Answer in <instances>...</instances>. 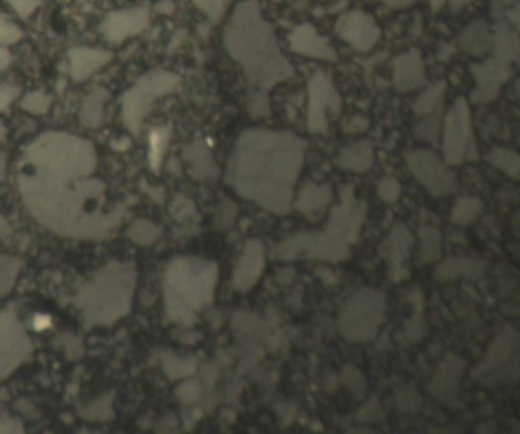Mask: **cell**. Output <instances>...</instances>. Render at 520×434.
<instances>
[{
  "label": "cell",
  "mask_w": 520,
  "mask_h": 434,
  "mask_svg": "<svg viewBox=\"0 0 520 434\" xmlns=\"http://www.w3.org/2000/svg\"><path fill=\"white\" fill-rule=\"evenodd\" d=\"M180 77L174 72L156 69L142 75L122 98V118L133 134H139L143 118L156 99L179 87Z\"/></svg>",
  "instance_id": "obj_6"
},
{
  "label": "cell",
  "mask_w": 520,
  "mask_h": 434,
  "mask_svg": "<svg viewBox=\"0 0 520 434\" xmlns=\"http://www.w3.org/2000/svg\"><path fill=\"white\" fill-rule=\"evenodd\" d=\"M5 2L20 18H28L40 6L41 0H5Z\"/></svg>",
  "instance_id": "obj_44"
},
{
  "label": "cell",
  "mask_w": 520,
  "mask_h": 434,
  "mask_svg": "<svg viewBox=\"0 0 520 434\" xmlns=\"http://www.w3.org/2000/svg\"><path fill=\"white\" fill-rule=\"evenodd\" d=\"M447 89L445 81L435 82L424 93H421L413 102V113L417 116H428L436 110H441V104L444 99V93Z\"/></svg>",
  "instance_id": "obj_31"
},
{
  "label": "cell",
  "mask_w": 520,
  "mask_h": 434,
  "mask_svg": "<svg viewBox=\"0 0 520 434\" xmlns=\"http://www.w3.org/2000/svg\"><path fill=\"white\" fill-rule=\"evenodd\" d=\"M29 352V338L18 325L16 315L0 314V378L11 374L28 358Z\"/></svg>",
  "instance_id": "obj_14"
},
{
  "label": "cell",
  "mask_w": 520,
  "mask_h": 434,
  "mask_svg": "<svg viewBox=\"0 0 520 434\" xmlns=\"http://www.w3.org/2000/svg\"><path fill=\"white\" fill-rule=\"evenodd\" d=\"M109 98V93L104 89L93 90L89 97L86 98L85 104L81 107L80 119L82 125L90 126V129H95L99 126L104 119V104H106Z\"/></svg>",
  "instance_id": "obj_30"
},
{
  "label": "cell",
  "mask_w": 520,
  "mask_h": 434,
  "mask_svg": "<svg viewBox=\"0 0 520 434\" xmlns=\"http://www.w3.org/2000/svg\"><path fill=\"white\" fill-rule=\"evenodd\" d=\"M342 203L331 210L327 224V234L337 238L339 241L352 242L363 224L367 214V206L354 195V186L347 185L340 189Z\"/></svg>",
  "instance_id": "obj_13"
},
{
  "label": "cell",
  "mask_w": 520,
  "mask_h": 434,
  "mask_svg": "<svg viewBox=\"0 0 520 434\" xmlns=\"http://www.w3.org/2000/svg\"><path fill=\"white\" fill-rule=\"evenodd\" d=\"M342 381L356 396L362 395L367 389V381L363 374L354 366H347L342 374Z\"/></svg>",
  "instance_id": "obj_38"
},
{
  "label": "cell",
  "mask_w": 520,
  "mask_h": 434,
  "mask_svg": "<svg viewBox=\"0 0 520 434\" xmlns=\"http://www.w3.org/2000/svg\"><path fill=\"white\" fill-rule=\"evenodd\" d=\"M185 157L186 161L191 163L193 175L197 180L211 178L218 174V168L217 163L214 162V157L210 151V148H207L206 143H203L202 141H197L190 146H186Z\"/></svg>",
  "instance_id": "obj_29"
},
{
  "label": "cell",
  "mask_w": 520,
  "mask_h": 434,
  "mask_svg": "<svg viewBox=\"0 0 520 434\" xmlns=\"http://www.w3.org/2000/svg\"><path fill=\"white\" fill-rule=\"evenodd\" d=\"M307 142L284 130L249 129L235 142L226 183L244 200L275 215L292 209Z\"/></svg>",
  "instance_id": "obj_2"
},
{
  "label": "cell",
  "mask_w": 520,
  "mask_h": 434,
  "mask_svg": "<svg viewBox=\"0 0 520 434\" xmlns=\"http://www.w3.org/2000/svg\"><path fill=\"white\" fill-rule=\"evenodd\" d=\"M112 52L98 48H74L69 50L70 77L81 82L90 78L112 61Z\"/></svg>",
  "instance_id": "obj_23"
},
{
  "label": "cell",
  "mask_w": 520,
  "mask_h": 434,
  "mask_svg": "<svg viewBox=\"0 0 520 434\" xmlns=\"http://www.w3.org/2000/svg\"><path fill=\"white\" fill-rule=\"evenodd\" d=\"M386 314V298L376 288L357 291L339 313V331L351 343H367L379 334Z\"/></svg>",
  "instance_id": "obj_5"
},
{
  "label": "cell",
  "mask_w": 520,
  "mask_h": 434,
  "mask_svg": "<svg viewBox=\"0 0 520 434\" xmlns=\"http://www.w3.org/2000/svg\"><path fill=\"white\" fill-rule=\"evenodd\" d=\"M440 124H441V110H436L426 116L423 121H420L417 125H415L413 133L420 141L433 143V142H436V139H438Z\"/></svg>",
  "instance_id": "obj_35"
},
{
  "label": "cell",
  "mask_w": 520,
  "mask_h": 434,
  "mask_svg": "<svg viewBox=\"0 0 520 434\" xmlns=\"http://www.w3.org/2000/svg\"><path fill=\"white\" fill-rule=\"evenodd\" d=\"M336 34L357 52H369L379 43L381 31L369 14L350 11L336 23Z\"/></svg>",
  "instance_id": "obj_15"
},
{
  "label": "cell",
  "mask_w": 520,
  "mask_h": 434,
  "mask_svg": "<svg viewBox=\"0 0 520 434\" xmlns=\"http://www.w3.org/2000/svg\"><path fill=\"white\" fill-rule=\"evenodd\" d=\"M470 69L476 81V89L472 94V101L475 104L493 101L513 72L509 63L499 60L494 55L484 63H480V65H472Z\"/></svg>",
  "instance_id": "obj_17"
},
{
  "label": "cell",
  "mask_w": 520,
  "mask_h": 434,
  "mask_svg": "<svg viewBox=\"0 0 520 434\" xmlns=\"http://www.w3.org/2000/svg\"><path fill=\"white\" fill-rule=\"evenodd\" d=\"M131 270L126 266H113L107 268V271H104L82 293V298H85L82 308L86 311V317L97 323H110L118 320V317L124 313L113 303V300H110V294H131Z\"/></svg>",
  "instance_id": "obj_7"
},
{
  "label": "cell",
  "mask_w": 520,
  "mask_h": 434,
  "mask_svg": "<svg viewBox=\"0 0 520 434\" xmlns=\"http://www.w3.org/2000/svg\"><path fill=\"white\" fill-rule=\"evenodd\" d=\"M50 105V98L43 92H31L22 101V107L34 114H43L48 112Z\"/></svg>",
  "instance_id": "obj_39"
},
{
  "label": "cell",
  "mask_w": 520,
  "mask_h": 434,
  "mask_svg": "<svg viewBox=\"0 0 520 434\" xmlns=\"http://www.w3.org/2000/svg\"><path fill=\"white\" fill-rule=\"evenodd\" d=\"M487 271V262L477 258H450L436 267L433 276L441 282L456 279H480Z\"/></svg>",
  "instance_id": "obj_24"
},
{
  "label": "cell",
  "mask_w": 520,
  "mask_h": 434,
  "mask_svg": "<svg viewBox=\"0 0 520 434\" xmlns=\"http://www.w3.org/2000/svg\"><path fill=\"white\" fill-rule=\"evenodd\" d=\"M288 46L295 54L304 55L315 60H324L335 63L337 61V52L330 45V41L322 37L318 29L310 25L303 23L296 26L288 36Z\"/></svg>",
  "instance_id": "obj_20"
},
{
  "label": "cell",
  "mask_w": 520,
  "mask_h": 434,
  "mask_svg": "<svg viewBox=\"0 0 520 434\" xmlns=\"http://www.w3.org/2000/svg\"><path fill=\"white\" fill-rule=\"evenodd\" d=\"M337 166L343 171L356 174L367 173L374 163V148L369 141H359L342 150L337 161Z\"/></svg>",
  "instance_id": "obj_26"
},
{
  "label": "cell",
  "mask_w": 520,
  "mask_h": 434,
  "mask_svg": "<svg viewBox=\"0 0 520 434\" xmlns=\"http://www.w3.org/2000/svg\"><path fill=\"white\" fill-rule=\"evenodd\" d=\"M421 239V264H430L441 258V232L433 226L420 229Z\"/></svg>",
  "instance_id": "obj_32"
},
{
  "label": "cell",
  "mask_w": 520,
  "mask_h": 434,
  "mask_svg": "<svg viewBox=\"0 0 520 434\" xmlns=\"http://www.w3.org/2000/svg\"><path fill=\"white\" fill-rule=\"evenodd\" d=\"M465 372V362L455 354H449L440 363L433 378L428 384L430 394L445 406L457 404V390Z\"/></svg>",
  "instance_id": "obj_18"
},
{
  "label": "cell",
  "mask_w": 520,
  "mask_h": 434,
  "mask_svg": "<svg viewBox=\"0 0 520 434\" xmlns=\"http://www.w3.org/2000/svg\"><path fill=\"white\" fill-rule=\"evenodd\" d=\"M11 63V54L6 46H0V72L5 70Z\"/></svg>",
  "instance_id": "obj_50"
},
{
  "label": "cell",
  "mask_w": 520,
  "mask_h": 434,
  "mask_svg": "<svg viewBox=\"0 0 520 434\" xmlns=\"http://www.w3.org/2000/svg\"><path fill=\"white\" fill-rule=\"evenodd\" d=\"M22 38H23V31L18 26L8 22H0V46L17 43V41Z\"/></svg>",
  "instance_id": "obj_43"
},
{
  "label": "cell",
  "mask_w": 520,
  "mask_h": 434,
  "mask_svg": "<svg viewBox=\"0 0 520 434\" xmlns=\"http://www.w3.org/2000/svg\"><path fill=\"white\" fill-rule=\"evenodd\" d=\"M342 110V98L325 72L318 70L308 82L307 129L310 133L328 131V116H337Z\"/></svg>",
  "instance_id": "obj_11"
},
{
  "label": "cell",
  "mask_w": 520,
  "mask_h": 434,
  "mask_svg": "<svg viewBox=\"0 0 520 434\" xmlns=\"http://www.w3.org/2000/svg\"><path fill=\"white\" fill-rule=\"evenodd\" d=\"M199 391H200V389H199V384H197V383H188V384H185L182 389H180V398L183 399V401H186V402H188V401H194V399H197V396H199Z\"/></svg>",
  "instance_id": "obj_48"
},
{
  "label": "cell",
  "mask_w": 520,
  "mask_h": 434,
  "mask_svg": "<svg viewBox=\"0 0 520 434\" xmlns=\"http://www.w3.org/2000/svg\"><path fill=\"white\" fill-rule=\"evenodd\" d=\"M166 143H168V130H158L156 133H153L151 153H150L153 168H158L161 158H162V154L166 148Z\"/></svg>",
  "instance_id": "obj_41"
},
{
  "label": "cell",
  "mask_w": 520,
  "mask_h": 434,
  "mask_svg": "<svg viewBox=\"0 0 520 434\" xmlns=\"http://www.w3.org/2000/svg\"><path fill=\"white\" fill-rule=\"evenodd\" d=\"M421 303L423 302L418 295V300H417V303H415L413 319L409 322L406 330H404V337H406L409 342H418L420 338H423L426 335V332H428V326H426V322H424Z\"/></svg>",
  "instance_id": "obj_37"
},
{
  "label": "cell",
  "mask_w": 520,
  "mask_h": 434,
  "mask_svg": "<svg viewBox=\"0 0 520 434\" xmlns=\"http://www.w3.org/2000/svg\"><path fill=\"white\" fill-rule=\"evenodd\" d=\"M93 145L67 133H45L31 143L18 175L25 205L41 224L58 235L104 238L122 212L106 210V185L93 177Z\"/></svg>",
  "instance_id": "obj_1"
},
{
  "label": "cell",
  "mask_w": 520,
  "mask_h": 434,
  "mask_svg": "<svg viewBox=\"0 0 520 434\" xmlns=\"http://www.w3.org/2000/svg\"><path fill=\"white\" fill-rule=\"evenodd\" d=\"M193 2L210 18L212 25H217L223 18L224 13L227 11V6L231 5L232 0H193Z\"/></svg>",
  "instance_id": "obj_36"
},
{
  "label": "cell",
  "mask_w": 520,
  "mask_h": 434,
  "mask_svg": "<svg viewBox=\"0 0 520 434\" xmlns=\"http://www.w3.org/2000/svg\"><path fill=\"white\" fill-rule=\"evenodd\" d=\"M5 134H6V129H5V125H4L2 122H0V141H2V139H5Z\"/></svg>",
  "instance_id": "obj_53"
},
{
  "label": "cell",
  "mask_w": 520,
  "mask_h": 434,
  "mask_svg": "<svg viewBox=\"0 0 520 434\" xmlns=\"http://www.w3.org/2000/svg\"><path fill=\"white\" fill-rule=\"evenodd\" d=\"M493 50L496 58L509 63V65H513L517 60L520 52L519 36L517 31L509 25V22L507 23L504 20H501V22L496 25L493 34Z\"/></svg>",
  "instance_id": "obj_28"
},
{
  "label": "cell",
  "mask_w": 520,
  "mask_h": 434,
  "mask_svg": "<svg viewBox=\"0 0 520 434\" xmlns=\"http://www.w3.org/2000/svg\"><path fill=\"white\" fill-rule=\"evenodd\" d=\"M235 215H237V206L234 203H231V201H224V203L220 206V210H218L217 227L229 229L234 223Z\"/></svg>",
  "instance_id": "obj_45"
},
{
  "label": "cell",
  "mask_w": 520,
  "mask_h": 434,
  "mask_svg": "<svg viewBox=\"0 0 520 434\" xmlns=\"http://www.w3.org/2000/svg\"><path fill=\"white\" fill-rule=\"evenodd\" d=\"M412 247V235L404 224H395L386 239L381 244L384 261L389 266V278L392 282H400L409 276L406 264Z\"/></svg>",
  "instance_id": "obj_19"
},
{
  "label": "cell",
  "mask_w": 520,
  "mask_h": 434,
  "mask_svg": "<svg viewBox=\"0 0 520 434\" xmlns=\"http://www.w3.org/2000/svg\"><path fill=\"white\" fill-rule=\"evenodd\" d=\"M443 154L447 165H462L477 158V145L473 133L470 107L469 102L462 97L455 101L445 114Z\"/></svg>",
  "instance_id": "obj_9"
},
{
  "label": "cell",
  "mask_w": 520,
  "mask_h": 434,
  "mask_svg": "<svg viewBox=\"0 0 520 434\" xmlns=\"http://www.w3.org/2000/svg\"><path fill=\"white\" fill-rule=\"evenodd\" d=\"M520 337L514 327H505L488 347L482 364L475 370L476 381L485 386H501L519 379Z\"/></svg>",
  "instance_id": "obj_8"
},
{
  "label": "cell",
  "mask_w": 520,
  "mask_h": 434,
  "mask_svg": "<svg viewBox=\"0 0 520 434\" xmlns=\"http://www.w3.org/2000/svg\"><path fill=\"white\" fill-rule=\"evenodd\" d=\"M218 267L200 258L175 259L166 273V311L175 322L191 323L195 313L212 302Z\"/></svg>",
  "instance_id": "obj_4"
},
{
  "label": "cell",
  "mask_w": 520,
  "mask_h": 434,
  "mask_svg": "<svg viewBox=\"0 0 520 434\" xmlns=\"http://www.w3.org/2000/svg\"><path fill=\"white\" fill-rule=\"evenodd\" d=\"M224 46L244 72L247 94H269L276 84L293 77L292 63L281 50L258 0H243L237 5L224 29Z\"/></svg>",
  "instance_id": "obj_3"
},
{
  "label": "cell",
  "mask_w": 520,
  "mask_h": 434,
  "mask_svg": "<svg viewBox=\"0 0 520 434\" xmlns=\"http://www.w3.org/2000/svg\"><path fill=\"white\" fill-rule=\"evenodd\" d=\"M487 161L508 177H511L514 180L519 178L520 158L514 151L505 150V148H494V150L488 154Z\"/></svg>",
  "instance_id": "obj_34"
},
{
  "label": "cell",
  "mask_w": 520,
  "mask_h": 434,
  "mask_svg": "<svg viewBox=\"0 0 520 434\" xmlns=\"http://www.w3.org/2000/svg\"><path fill=\"white\" fill-rule=\"evenodd\" d=\"M383 2L389 5L391 8H404V6L413 4L415 0H383Z\"/></svg>",
  "instance_id": "obj_51"
},
{
  "label": "cell",
  "mask_w": 520,
  "mask_h": 434,
  "mask_svg": "<svg viewBox=\"0 0 520 434\" xmlns=\"http://www.w3.org/2000/svg\"><path fill=\"white\" fill-rule=\"evenodd\" d=\"M482 207H484V205L480 198L464 197L456 201L450 218L455 224L467 226V224L473 223V221L481 215Z\"/></svg>",
  "instance_id": "obj_33"
},
{
  "label": "cell",
  "mask_w": 520,
  "mask_h": 434,
  "mask_svg": "<svg viewBox=\"0 0 520 434\" xmlns=\"http://www.w3.org/2000/svg\"><path fill=\"white\" fill-rule=\"evenodd\" d=\"M264 266V244L259 239H249L234 271V288L240 293H247L261 276Z\"/></svg>",
  "instance_id": "obj_21"
},
{
  "label": "cell",
  "mask_w": 520,
  "mask_h": 434,
  "mask_svg": "<svg viewBox=\"0 0 520 434\" xmlns=\"http://www.w3.org/2000/svg\"><path fill=\"white\" fill-rule=\"evenodd\" d=\"M392 81L395 89L403 93L421 89L428 84L424 63L417 49H411L395 58Z\"/></svg>",
  "instance_id": "obj_22"
},
{
  "label": "cell",
  "mask_w": 520,
  "mask_h": 434,
  "mask_svg": "<svg viewBox=\"0 0 520 434\" xmlns=\"http://www.w3.org/2000/svg\"><path fill=\"white\" fill-rule=\"evenodd\" d=\"M457 43L467 54L481 58L493 50V36L487 23H484L482 20H477L462 31L457 37Z\"/></svg>",
  "instance_id": "obj_25"
},
{
  "label": "cell",
  "mask_w": 520,
  "mask_h": 434,
  "mask_svg": "<svg viewBox=\"0 0 520 434\" xmlns=\"http://www.w3.org/2000/svg\"><path fill=\"white\" fill-rule=\"evenodd\" d=\"M470 2V0H449V4H450V8H452V11H461V9H462V6L465 5V4H469Z\"/></svg>",
  "instance_id": "obj_52"
},
{
  "label": "cell",
  "mask_w": 520,
  "mask_h": 434,
  "mask_svg": "<svg viewBox=\"0 0 520 434\" xmlns=\"http://www.w3.org/2000/svg\"><path fill=\"white\" fill-rule=\"evenodd\" d=\"M332 198V190L328 185H315L307 183L300 190L296 201V209L303 212L308 218H318L324 207Z\"/></svg>",
  "instance_id": "obj_27"
},
{
  "label": "cell",
  "mask_w": 520,
  "mask_h": 434,
  "mask_svg": "<svg viewBox=\"0 0 520 434\" xmlns=\"http://www.w3.org/2000/svg\"><path fill=\"white\" fill-rule=\"evenodd\" d=\"M278 259H324L340 262L350 256L345 242L327 232H303L279 242L273 250Z\"/></svg>",
  "instance_id": "obj_10"
},
{
  "label": "cell",
  "mask_w": 520,
  "mask_h": 434,
  "mask_svg": "<svg viewBox=\"0 0 520 434\" xmlns=\"http://www.w3.org/2000/svg\"><path fill=\"white\" fill-rule=\"evenodd\" d=\"M421 404V396L412 387H403L397 390V406L401 411H417Z\"/></svg>",
  "instance_id": "obj_40"
},
{
  "label": "cell",
  "mask_w": 520,
  "mask_h": 434,
  "mask_svg": "<svg viewBox=\"0 0 520 434\" xmlns=\"http://www.w3.org/2000/svg\"><path fill=\"white\" fill-rule=\"evenodd\" d=\"M379 197L384 201V203H395L400 198L401 188L397 180L392 177L383 178L379 183Z\"/></svg>",
  "instance_id": "obj_42"
},
{
  "label": "cell",
  "mask_w": 520,
  "mask_h": 434,
  "mask_svg": "<svg viewBox=\"0 0 520 434\" xmlns=\"http://www.w3.org/2000/svg\"><path fill=\"white\" fill-rule=\"evenodd\" d=\"M408 166L413 177L433 197H444L456 190V178L445 162L433 151L418 150L408 156Z\"/></svg>",
  "instance_id": "obj_12"
},
{
  "label": "cell",
  "mask_w": 520,
  "mask_h": 434,
  "mask_svg": "<svg viewBox=\"0 0 520 434\" xmlns=\"http://www.w3.org/2000/svg\"><path fill=\"white\" fill-rule=\"evenodd\" d=\"M381 419V408L377 401H371L368 404L360 408L359 411V421L363 422H372V421H380Z\"/></svg>",
  "instance_id": "obj_46"
},
{
  "label": "cell",
  "mask_w": 520,
  "mask_h": 434,
  "mask_svg": "<svg viewBox=\"0 0 520 434\" xmlns=\"http://www.w3.org/2000/svg\"><path fill=\"white\" fill-rule=\"evenodd\" d=\"M367 126H368V121L367 119L354 118V119H352L350 122V125H348V131H352V133H354V131H365Z\"/></svg>",
  "instance_id": "obj_49"
},
{
  "label": "cell",
  "mask_w": 520,
  "mask_h": 434,
  "mask_svg": "<svg viewBox=\"0 0 520 434\" xmlns=\"http://www.w3.org/2000/svg\"><path fill=\"white\" fill-rule=\"evenodd\" d=\"M150 23V11L147 8H127L110 13L101 25L102 36L109 43L121 45L129 38L139 36Z\"/></svg>",
  "instance_id": "obj_16"
},
{
  "label": "cell",
  "mask_w": 520,
  "mask_h": 434,
  "mask_svg": "<svg viewBox=\"0 0 520 434\" xmlns=\"http://www.w3.org/2000/svg\"><path fill=\"white\" fill-rule=\"evenodd\" d=\"M18 94V87L14 86H4L0 89V110L6 109L9 104L13 102V99L17 98Z\"/></svg>",
  "instance_id": "obj_47"
}]
</instances>
